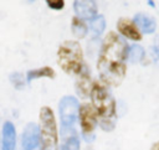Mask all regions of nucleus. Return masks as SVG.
Here are the masks:
<instances>
[{
    "instance_id": "20",
    "label": "nucleus",
    "mask_w": 159,
    "mask_h": 150,
    "mask_svg": "<svg viewBox=\"0 0 159 150\" xmlns=\"http://www.w3.org/2000/svg\"><path fill=\"white\" fill-rule=\"evenodd\" d=\"M154 51H155V53L159 56V36H157L155 37V40H154Z\"/></svg>"
},
{
    "instance_id": "17",
    "label": "nucleus",
    "mask_w": 159,
    "mask_h": 150,
    "mask_svg": "<svg viewBox=\"0 0 159 150\" xmlns=\"http://www.w3.org/2000/svg\"><path fill=\"white\" fill-rule=\"evenodd\" d=\"M62 150H80V139L76 133L67 135V138L63 143Z\"/></svg>"
},
{
    "instance_id": "9",
    "label": "nucleus",
    "mask_w": 159,
    "mask_h": 150,
    "mask_svg": "<svg viewBox=\"0 0 159 150\" xmlns=\"http://www.w3.org/2000/svg\"><path fill=\"white\" fill-rule=\"evenodd\" d=\"M117 29L119 31V33L129 40L133 41H139L142 38V33L139 31V29L137 27V25L134 24L133 20L127 19V17H120L117 22Z\"/></svg>"
},
{
    "instance_id": "4",
    "label": "nucleus",
    "mask_w": 159,
    "mask_h": 150,
    "mask_svg": "<svg viewBox=\"0 0 159 150\" xmlns=\"http://www.w3.org/2000/svg\"><path fill=\"white\" fill-rule=\"evenodd\" d=\"M39 133L42 150H58V134L53 112L48 107L40 109Z\"/></svg>"
},
{
    "instance_id": "12",
    "label": "nucleus",
    "mask_w": 159,
    "mask_h": 150,
    "mask_svg": "<svg viewBox=\"0 0 159 150\" xmlns=\"http://www.w3.org/2000/svg\"><path fill=\"white\" fill-rule=\"evenodd\" d=\"M134 24L137 25V27L142 31V32H144V33H153L154 31H155V27H157V22H155V20L152 17V16H149V15H145V14H142V12H139V14H137L135 16H134Z\"/></svg>"
},
{
    "instance_id": "22",
    "label": "nucleus",
    "mask_w": 159,
    "mask_h": 150,
    "mask_svg": "<svg viewBox=\"0 0 159 150\" xmlns=\"http://www.w3.org/2000/svg\"><path fill=\"white\" fill-rule=\"evenodd\" d=\"M0 141H1V136H0ZM0 149H1V144H0Z\"/></svg>"
},
{
    "instance_id": "21",
    "label": "nucleus",
    "mask_w": 159,
    "mask_h": 150,
    "mask_svg": "<svg viewBox=\"0 0 159 150\" xmlns=\"http://www.w3.org/2000/svg\"><path fill=\"white\" fill-rule=\"evenodd\" d=\"M150 150H159V141L158 143H155L153 146H152V149Z\"/></svg>"
},
{
    "instance_id": "7",
    "label": "nucleus",
    "mask_w": 159,
    "mask_h": 150,
    "mask_svg": "<svg viewBox=\"0 0 159 150\" xmlns=\"http://www.w3.org/2000/svg\"><path fill=\"white\" fill-rule=\"evenodd\" d=\"M22 150H42L39 126L34 123H30L25 126L22 133Z\"/></svg>"
},
{
    "instance_id": "19",
    "label": "nucleus",
    "mask_w": 159,
    "mask_h": 150,
    "mask_svg": "<svg viewBox=\"0 0 159 150\" xmlns=\"http://www.w3.org/2000/svg\"><path fill=\"white\" fill-rule=\"evenodd\" d=\"M46 4H47L48 7H51L53 10H61L65 6V1L63 0H47Z\"/></svg>"
},
{
    "instance_id": "5",
    "label": "nucleus",
    "mask_w": 159,
    "mask_h": 150,
    "mask_svg": "<svg viewBox=\"0 0 159 150\" xmlns=\"http://www.w3.org/2000/svg\"><path fill=\"white\" fill-rule=\"evenodd\" d=\"M78 109H80V103L77 98L71 95L63 97L58 103V113H60L62 131L65 133L66 130H68L67 135H70V131H72L75 128V123L78 118Z\"/></svg>"
},
{
    "instance_id": "10",
    "label": "nucleus",
    "mask_w": 159,
    "mask_h": 150,
    "mask_svg": "<svg viewBox=\"0 0 159 150\" xmlns=\"http://www.w3.org/2000/svg\"><path fill=\"white\" fill-rule=\"evenodd\" d=\"M92 82H91V73L87 66L84 64L82 71L77 74V82H76V90L81 95V98H87L91 94L92 90Z\"/></svg>"
},
{
    "instance_id": "16",
    "label": "nucleus",
    "mask_w": 159,
    "mask_h": 150,
    "mask_svg": "<svg viewBox=\"0 0 159 150\" xmlns=\"http://www.w3.org/2000/svg\"><path fill=\"white\" fill-rule=\"evenodd\" d=\"M89 26H91V30L96 33V35H101L103 31H104V29H106V20H104V17L103 16H96L94 19H92L91 20V22H89Z\"/></svg>"
},
{
    "instance_id": "15",
    "label": "nucleus",
    "mask_w": 159,
    "mask_h": 150,
    "mask_svg": "<svg viewBox=\"0 0 159 150\" xmlns=\"http://www.w3.org/2000/svg\"><path fill=\"white\" fill-rule=\"evenodd\" d=\"M128 60L132 62V63H138L143 60L144 57V50L142 46L139 45H133L128 48V55H127Z\"/></svg>"
},
{
    "instance_id": "14",
    "label": "nucleus",
    "mask_w": 159,
    "mask_h": 150,
    "mask_svg": "<svg viewBox=\"0 0 159 150\" xmlns=\"http://www.w3.org/2000/svg\"><path fill=\"white\" fill-rule=\"evenodd\" d=\"M71 27H72V33L76 37H78V38H83L87 35V32H88V27L84 24V21L81 20V19H78L77 16L72 19Z\"/></svg>"
},
{
    "instance_id": "13",
    "label": "nucleus",
    "mask_w": 159,
    "mask_h": 150,
    "mask_svg": "<svg viewBox=\"0 0 159 150\" xmlns=\"http://www.w3.org/2000/svg\"><path fill=\"white\" fill-rule=\"evenodd\" d=\"M53 77H55V71L48 66L30 69L26 73V81L29 83H31L34 79H37V78H53Z\"/></svg>"
},
{
    "instance_id": "2",
    "label": "nucleus",
    "mask_w": 159,
    "mask_h": 150,
    "mask_svg": "<svg viewBox=\"0 0 159 150\" xmlns=\"http://www.w3.org/2000/svg\"><path fill=\"white\" fill-rule=\"evenodd\" d=\"M92 107L99 118V125L103 130H112L114 128V117H116V102L108 89L99 84L93 83L91 90Z\"/></svg>"
},
{
    "instance_id": "1",
    "label": "nucleus",
    "mask_w": 159,
    "mask_h": 150,
    "mask_svg": "<svg viewBox=\"0 0 159 150\" xmlns=\"http://www.w3.org/2000/svg\"><path fill=\"white\" fill-rule=\"evenodd\" d=\"M128 55L127 42L116 32H109L102 43L97 68L102 81L117 87L125 76V58Z\"/></svg>"
},
{
    "instance_id": "18",
    "label": "nucleus",
    "mask_w": 159,
    "mask_h": 150,
    "mask_svg": "<svg viewBox=\"0 0 159 150\" xmlns=\"http://www.w3.org/2000/svg\"><path fill=\"white\" fill-rule=\"evenodd\" d=\"M10 81L11 83L14 84V87L16 89H22L24 86H25V79H24V76L19 72H14L10 74Z\"/></svg>"
},
{
    "instance_id": "8",
    "label": "nucleus",
    "mask_w": 159,
    "mask_h": 150,
    "mask_svg": "<svg viewBox=\"0 0 159 150\" xmlns=\"http://www.w3.org/2000/svg\"><path fill=\"white\" fill-rule=\"evenodd\" d=\"M73 9L78 19L81 20H92L97 16L98 7L96 1L92 0H76L73 2Z\"/></svg>"
},
{
    "instance_id": "6",
    "label": "nucleus",
    "mask_w": 159,
    "mask_h": 150,
    "mask_svg": "<svg viewBox=\"0 0 159 150\" xmlns=\"http://www.w3.org/2000/svg\"><path fill=\"white\" fill-rule=\"evenodd\" d=\"M78 119L82 135L86 141H92L94 139V129L97 125V114L92 105L82 104L78 109Z\"/></svg>"
},
{
    "instance_id": "11",
    "label": "nucleus",
    "mask_w": 159,
    "mask_h": 150,
    "mask_svg": "<svg viewBox=\"0 0 159 150\" xmlns=\"http://www.w3.org/2000/svg\"><path fill=\"white\" fill-rule=\"evenodd\" d=\"M16 149V129L11 121H5L1 134V150Z\"/></svg>"
},
{
    "instance_id": "3",
    "label": "nucleus",
    "mask_w": 159,
    "mask_h": 150,
    "mask_svg": "<svg viewBox=\"0 0 159 150\" xmlns=\"http://www.w3.org/2000/svg\"><path fill=\"white\" fill-rule=\"evenodd\" d=\"M57 62L66 73L78 74L84 66L81 45L77 41H65L58 47Z\"/></svg>"
}]
</instances>
